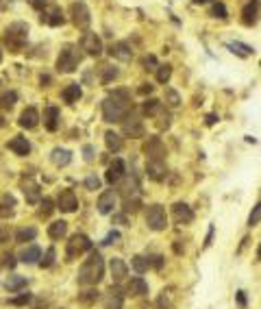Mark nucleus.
Listing matches in <instances>:
<instances>
[{"mask_svg":"<svg viewBox=\"0 0 261 309\" xmlns=\"http://www.w3.org/2000/svg\"><path fill=\"white\" fill-rule=\"evenodd\" d=\"M130 111V100L126 91H113L102 100V118L104 122H122L124 116Z\"/></svg>","mask_w":261,"mask_h":309,"instance_id":"1","label":"nucleus"},{"mask_svg":"<svg viewBox=\"0 0 261 309\" xmlns=\"http://www.w3.org/2000/svg\"><path fill=\"white\" fill-rule=\"evenodd\" d=\"M102 277H104V261L100 257V253L94 251L87 259H85L81 270H78V283L85 285V287H91V285L100 283Z\"/></svg>","mask_w":261,"mask_h":309,"instance_id":"2","label":"nucleus"},{"mask_svg":"<svg viewBox=\"0 0 261 309\" xmlns=\"http://www.w3.org/2000/svg\"><path fill=\"white\" fill-rule=\"evenodd\" d=\"M29 42V24L24 22H13L5 29L3 44L9 48V52H20Z\"/></svg>","mask_w":261,"mask_h":309,"instance_id":"3","label":"nucleus"},{"mask_svg":"<svg viewBox=\"0 0 261 309\" xmlns=\"http://www.w3.org/2000/svg\"><path fill=\"white\" fill-rule=\"evenodd\" d=\"M81 59H83V55L78 52L76 46H72V44L63 46L61 52H59V57H57V70L63 72V74H70V72H74L78 68Z\"/></svg>","mask_w":261,"mask_h":309,"instance_id":"4","label":"nucleus"},{"mask_svg":"<svg viewBox=\"0 0 261 309\" xmlns=\"http://www.w3.org/2000/svg\"><path fill=\"white\" fill-rule=\"evenodd\" d=\"M91 251V242L87 235H83V233H76V235H72L70 242H68V248H65V257H68V261L72 259H78L83 253H87Z\"/></svg>","mask_w":261,"mask_h":309,"instance_id":"5","label":"nucleus"},{"mask_svg":"<svg viewBox=\"0 0 261 309\" xmlns=\"http://www.w3.org/2000/svg\"><path fill=\"white\" fill-rule=\"evenodd\" d=\"M70 16H72V22L78 29H87L89 22H91V16H89V9L83 0H76V3L70 5Z\"/></svg>","mask_w":261,"mask_h":309,"instance_id":"6","label":"nucleus"},{"mask_svg":"<svg viewBox=\"0 0 261 309\" xmlns=\"http://www.w3.org/2000/svg\"><path fill=\"white\" fill-rule=\"evenodd\" d=\"M146 225H148V229H153V231H163V229L168 227V218H166V212H163L161 205H150L148 207Z\"/></svg>","mask_w":261,"mask_h":309,"instance_id":"7","label":"nucleus"},{"mask_svg":"<svg viewBox=\"0 0 261 309\" xmlns=\"http://www.w3.org/2000/svg\"><path fill=\"white\" fill-rule=\"evenodd\" d=\"M81 48L87 52L89 57H100L102 55V42H100V37L96 35V33H85L83 39H81Z\"/></svg>","mask_w":261,"mask_h":309,"instance_id":"8","label":"nucleus"},{"mask_svg":"<svg viewBox=\"0 0 261 309\" xmlns=\"http://www.w3.org/2000/svg\"><path fill=\"white\" fill-rule=\"evenodd\" d=\"M122 131L124 135H130V137H142L144 133V127H142V120L137 114H126L122 120Z\"/></svg>","mask_w":261,"mask_h":309,"instance_id":"9","label":"nucleus"},{"mask_svg":"<svg viewBox=\"0 0 261 309\" xmlns=\"http://www.w3.org/2000/svg\"><path fill=\"white\" fill-rule=\"evenodd\" d=\"M57 205L63 214H74L78 209V198L72 189H61V194H59V198H57Z\"/></svg>","mask_w":261,"mask_h":309,"instance_id":"10","label":"nucleus"},{"mask_svg":"<svg viewBox=\"0 0 261 309\" xmlns=\"http://www.w3.org/2000/svg\"><path fill=\"white\" fill-rule=\"evenodd\" d=\"M259 16H261V3L259 0H250V3H246L244 9H241V22H244L246 26L257 24Z\"/></svg>","mask_w":261,"mask_h":309,"instance_id":"11","label":"nucleus"},{"mask_svg":"<svg viewBox=\"0 0 261 309\" xmlns=\"http://www.w3.org/2000/svg\"><path fill=\"white\" fill-rule=\"evenodd\" d=\"M124 172H126V168H124V161L122 159H113V161L109 163L104 179H107L109 185H115V183H120L124 179Z\"/></svg>","mask_w":261,"mask_h":309,"instance_id":"12","label":"nucleus"},{"mask_svg":"<svg viewBox=\"0 0 261 309\" xmlns=\"http://www.w3.org/2000/svg\"><path fill=\"white\" fill-rule=\"evenodd\" d=\"M115 202H117L115 192H113V189H107V192H102V194H100V198H98V212H100L102 216L113 214Z\"/></svg>","mask_w":261,"mask_h":309,"instance_id":"13","label":"nucleus"},{"mask_svg":"<svg viewBox=\"0 0 261 309\" xmlns=\"http://www.w3.org/2000/svg\"><path fill=\"white\" fill-rule=\"evenodd\" d=\"M42 22H46L48 26H61L65 22V16L59 7H48V9L42 11Z\"/></svg>","mask_w":261,"mask_h":309,"instance_id":"14","label":"nucleus"},{"mask_svg":"<svg viewBox=\"0 0 261 309\" xmlns=\"http://www.w3.org/2000/svg\"><path fill=\"white\" fill-rule=\"evenodd\" d=\"M172 216H174V220L179 222V225H187V222L194 220L192 207L185 205V202H176V205L172 207Z\"/></svg>","mask_w":261,"mask_h":309,"instance_id":"15","label":"nucleus"},{"mask_svg":"<svg viewBox=\"0 0 261 309\" xmlns=\"http://www.w3.org/2000/svg\"><path fill=\"white\" fill-rule=\"evenodd\" d=\"M109 55L120 59V61H130V59H133V48H130L128 42H117L109 48Z\"/></svg>","mask_w":261,"mask_h":309,"instance_id":"16","label":"nucleus"},{"mask_svg":"<svg viewBox=\"0 0 261 309\" xmlns=\"http://www.w3.org/2000/svg\"><path fill=\"white\" fill-rule=\"evenodd\" d=\"M109 270H111V277H113L115 283H120V281H124L128 277V268L120 257H113L109 261Z\"/></svg>","mask_w":261,"mask_h":309,"instance_id":"17","label":"nucleus"},{"mask_svg":"<svg viewBox=\"0 0 261 309\" xmlns=\"http://www.w3.org/2000/svg\"><path fill=\"white\" fill-rule=\"evenodd\" d=\"M144 150H146V155H150V159H157V161H163V155H166V148H163V142L159 137H150Z\"/></svg>","mask_w":261,"mask_h":309,"instance_id":"18","label":"nucleus"},{"mask_svg":"<svg viewBox=\"0 0 261 309\" xmlns=\"http://www.w3.org/2000/svg\"><path fill=\"white\" fill-rule=\"evenodd\" d=\"M146 172H148V176L153 181H163V179H166V174H168V168H166V163H163V161L150 159L148 166H146Z\"/></svg>","mask_w":261,"mask_h":309,"instance_id":"19","label":"nucleus"},{"mask_svg":"<svg viewBox=\"0 0 261 309\" xmlns=\"http://www.w3.org/2000/svg\"><path fill=\"white\" fill-rule=\"evenodd\" d=\"M39 114H37V109L35 107H26L22 111V116H20V127H24V129H35L37 124H39Z\"/></svg>","mask_w":261,"mask_h":309,"instance_id":"20","label":"nucleus"},{"mask_svg":"<svg viewBox=\"0 0 261 309\" xmlns=\"http://www.w3.org/2000/svg\"><path fill=\"white\" fill-rule=\"evenodd\" d=\"M9 150H13V153L20 155V157H24V155L31 153V144H29V140H26V137L16 135L13 140H9Z\"/></svg>","mask_w":261,"mask_h":309,"instance_id":"21","label":"nucleus"},{"mask_svg":"<svg viewBox=\"0 0 261 309\" xmlns=\"http://www.w3.org/2000/svg\"><path fill=\"white\" fill-rule=\"evenodd\" d=\"M126 294H130V296H144V294H148V283L142 277H133L126 285Z\"/></svg>","mask_w":261,"mask_h":309,"instance_id":"22","label":"nucleus"},{"mask_svg":"<svg viewBox=\"0 0 261 309\" xmlns=\"http://www.w3.org/2000/svg\"><path fill=\"white\" fill-rule=\"evenodd\" d=\"M83 96V89H81V85L78 83H70L68 87H65L63 91H61V98L68 105H74V102H78V98Z\"/></svg>","mask_w":261,"mask_h":309,"instance_id":"23","label":"nucleus"},{"mask_svg":"<svg viewBox=\"0 0 261 309\" xmlns=\"http://www.w3.org/2000/svg\"><path fill=\"white\" fill-rule=\"evenodd\" d=\"M120 194L124 196V200H126V198H137V194H140V183H137L135 176H130V179H126L122 183Z\"/></svg>","mask_w":261,"mask_h":309,"instance_id":"24","label":"nucleus"},{"mask_svg":"<svg viewBox=\"0 0 261 309\" xmlns=\"http://www.w3.org/2000/svg\"><path fill=\"white\" fill-rule=\"evenodd\" d=\"M44 127L48 131L59 129V109L57 107H46L44 109Z\"/></svg>","mask_w":261,"mask_h":309,"instance_id":"25","label":"nucleus"},{"mask_svg":"<svg viewBox=\"0 0 261 309\" xmlns=\"http://www.w3.org/2000/svg\"><path fill=\"white\" fill-rule=\"evenodd\" d=\"M42 259V251H39V246L31 244L26 246L22 253H20V261H24V264H37V261Z\"/></svg>","mask_w":261,"mask_h":309,"instance_id":"26","label":"nucleus"},{"mask_svg":"<svg viewBox=\"0 0 261 309\" xmlns=\"http://www.w3.org/2000/svg\"><path fill=\"white\" fill-rule=\"evenodd\" d=\"M50 159H52V163H55V166L63 168V166H68V163L72 161V153H70L68 148H55L50 153Z\"/></svg>","mask_w":261,"mask_h":309,"instance_id":"27","label":"nucleus"},{"mask_svg":"<svg viewBox=\"0 0 261 309\" xmlns=\"http://www.w3.org/2000/svg\"><path fill=\"white\" fill-rule=\"evenodd\" d=\"M22 189H24L26 200H29L31 205H35V202L42 200V192H39V185H37V183L29 181V183H24V185H22Z\"/></svg>","mask_w":261,"mask_h":309,"instance_id":"28","label":"nucleus"},{"mask_svg":"<svg viewBox=\"0 0 261 309\" xmlns=\"http://www.w3.org/2000/svg\"><path fill=\"white\" fill-rule=\"evenodd\" d=\"M122 307V292L117 287H111L107 292V300H104V309H120Z\"/></svg>","mask_w":261,"mask_h":309,"instance_id":"29","label":"nucleus"},{"mask_svg":"<svg viewBox=\"0 0 261 309\" xmlns=\"http://www.w3.org/2000/svg\"><path fill=\"white\" fill-rule=\"evenodd\" d=\"M68 233V222L65 220H55L52 225H48V235L52 240H61Z\"/></svg>","mask_w":261,"mask_h":309,"instance_id":"30","label":"nucleus"},{"mask_svg":"<svg viewBox=\"0 0 261 309\" xmlns=\"http://www.w3.org/2000/svg\"><path fill=\"white\" fill-rule=\"evenodd\" d=\"M104 144H107V148L111 153H117V150H122V146H124L122 137L113 133V131H107V133H104Z\"/></svg>","mask_w":261,"mask_h":309,"instance_id":"31","label":"nucleus"},{"mask_svg":"<svg viewBox=\"0 0 261 309\" xmlns=\"http://www.w3.org/2000/svg\"><path fill=\"white\" fill-rule=\"evenodd\" d=\"M37 238V229L35 227H22L16 231V242L20 244H26V242H33Z\"/></svg>","mask_w":261,"mask_h":309,"instance_id":"32","label":"nucleus"},{"mask_svg":"<svg viewBox=\"0 0 261 309\" xmlns=\"http://www.w3.org/2000/svg\"><path fill=\"white\" fill-rule=\"evenodd\" d=\"M226 48L233 52V55H237V57H250L252 55V48L248 44H241V42H228L226 44Z\"/></svg>","mask_w":261,"mask_h":309,"instance_id":"33","label":"nucleus"},{"mask_svg":"<svg viewBox=\"0 0 261 309\" xmlns=\"http://www.w3.org/2000/svg\"><path fill=\"white\" fill-rule=\"evenodd\" d=\"M5 287L9 292H18L22 290V287H26V277H18V274H13V277H9L5 281Z\"/></svg>","mask_w":261,"mask_h":309,"instance_id":"34","label":"nucleus"},{"mask_svg":"<svg viewBox=\"0 0 261 309\" xmlns=\"http://www.w3.org/2000/svg\"><path fill=\"white\" fill-rule=\"evenodd\" d=\"M130 264H133V270H135L137 274H144V272H146L148 268H150V257H144V255H135Z\"/></svg>","mask_w":261,"mask_h":309,"instance_id":"35","label":"nucleus"},{"mask_svg":"<svg viewBox=\"0 0 261 309\" xmlns=\"http://www.w3.org/2000/svg\"><path fill=\"white\" fill-rule=\"evenodd\" d=\"M18 102V94L16 91H3V94H0V109H11L13 105Z\"/></svg>","mask_w":261,"mask_h":309,"instance_id":"36","label":"nucleus"},{"mask_svg":"<svg viewBox=\"0 0 261 309\" xmlns=\"http://www.w3.org/2000/svg\"><path fill=\"white\" fill-rule=\"evenodd\" d=\"M117 76V68H111V65H102L100 68V81L102 83H111Z\"/></svg>","mask_w":261,"mask_h":309,"instance_id":"37","label":"nucleus"},{"mask_svg":"<svg viewBox=\"0 0 261 309\" xmlns=\"http://www.w3.org/2000/svg\"><path fill=\"white\" fill-rule=\"evenodd\" d=\"M170 76H172V68H170V65H157V81L168 83Z\"/></svg>","mask_w":261,"mask_h":309,"instance_id":"38","label":"nucleus"},{"mask_svg":"<svg viewBox=\"0 0 261 309\" xmlns=\"http://www.w3.org/2000/svg\"><path fill=\"white\" fill-rule=\"evenodd\" d=\"M78 300H81L83 305H91L98 300V290H85L83 294H78Z\"/></svg>","mask_w":261,"mask_h":309,"instance_id":"39","label":"nucleus"},{"mask_svg":"<svg viewBox=\"0 0 261 309\" xmlns=\"http://www.w3.org/2000/svg\"><path fill=\"white\" fill-rule=\"evenodd\" d=\"M259 222H261V200L252 207L250 216H248V227H254V225H259Z\"/></svg>","mask_w":261,"mask_h":309,"instance_id":"40","label":"nucleus"},{"mask_svg":"<svg viewBox=\"0 0 261 309\" xmlns=\"http://www.w3.org/2000/svg\"><path fill=\"white\" fill-rule=\"evenodd\" d=\"M159 109H161V102L155 100V98H150V100L144 102V114H148V116H155Z\"/></svg>","mask_w":261,"mask_h":309,"instance_id":"41","label":"nucleus"},{"mask_svg":"<svg viewBox=\"0 0 261 309\" xmlns=\"http://www.w3.org/2000/svg\"><path fill=\"white\" fill-rule=\"evenodd\" d=\"M55 257H57L55 248H48V251L44 253V259H39V266H42V268H50L52 264H55Z\"/></svg>","mask_w":261,"mask_h":309,"instance_id":"42","label":"nucleus"},{"mask_svg":"<svg viewBox=\"0 0 261 309\" xmlns=\"http://www.w3.org/2000/svg\"><path fill=\"white\" fill-rule=\"evenodd\" d=\"M166 102L170 105V107H179V105H181V96L176 94L174 89H166Z\"/></svg>","mask_w":261,"mask_h":309,"instance_id":"43","label":"nucleus"},{"mask_svg":"<svg viewBox=\"0 0 261 309\" xmlns=\"http://www.w3.org/2000/svg\"><path fill=\"white\" fill-rule=\"evenodd\" d=\"M137 207H140V200L137 198H126L124 200V214H135Z\"/></svg>","mask_w":261,"mask_h":309,"instance_id":"44","label":"nucleus"},{"mask_svg":"<svg viewBox=\"0 0 261 309\" xmlns=\"http://www.w3.org/2000/svg\"><path fill=\"white\" fill-rule=\"evenodd\" d=\"M226 7L224 5H222V3H218V5H213V9H211V16L213 18H220V20H224L226 18Z\"/></svg>","mask_w":261,"mask_h":309,"instance_id":"45","label":"nucleus"},{"mask_svg":"<svg viewBox=\"0 0 261 309\" xmlns=\"http://www.w3.org/2000/svg\"><path fill=\"white\" fill-rule=\"evenodd\" d=\"M39 202H42V216H50L52 209H55V202H52L50 198H44V200H39Z\"/></svg>","mask_w":261,"mask_h":309,"instance_id":"46","label":"nucleus"},{"mask_svg":"<svg viewBox=\"0 0 261 309\" xmlns=\"http://www.w3.org/2000/svg\"><path fill=\"white\" fill-rule=\"evenodd\" d=\"M85 187L87 189H98L100 187V179H98V176H87V179H85Z\"/></svg>","mask_w":261,"mask_h":309,"instance_id":"47","label":"nucleus"},{"mask_svg":"<svg viewBox=\"0 0 261 309\" xmlns=\"http://www.w3.org/2000/svg\"><path fill=\"white\" fill-rule=\"evenodd\" d=\"M31 294L26 292V294H22V296H18V298H13L11 300V305H18V307H22V305H26V303H31Z\"/></svg>","mask_w":261,"mask_h":309,"instance_id":"48","label":"nucleus"},{"mask_svg":"<svg viewBox=\"0 0 261 309\" xmlns=\"http://www.w3.org/2000/svg\"><path fill=\"white\" fill-rule=\"evenodd\" d=\"M117 240H120V233H117V231H111V233L107 235V238L102 240V244H104V246H109V244H113V242H117Z\"/></svg>","mask_w":261,"mask_h":309,"instance_id":"49","label":"nucleus"},{"mask_svg":"<svg viewBox=\"0 0 261 309\" xmlns=\"http://www.w3.org/2000/svg\"><path fill=\"white\" fill-rule=\"evenodd\" d=\"M83 155H85V161H94V146L91 144L83 146Z\"/></svg>","mask_w":261,"mask_h":309,"instance_id":"50","label":"nucleus"},{"mask_svg":"<svg viewBox=\"0 0 261 309\" xmlns=\"http://www.w3.org/2000/svg\"><path fill=\"white\" fill-rule=\"evenodd\" d=\"M144 65H146V70H157V59L150 55V57L144 59Z\"/></svg>","mask_w":261,"mask_h":309,"instance_id":"51","label":"nucleus"},{"mask_svg":"<svg viewBox=\"0 0 261 309\" xmlns=\"http://www.w3.org/2000/svg\"><path fill=\"white\" fill-rule=\"evenodd\" d=\"M33 7H35L37 11H44L46 9V5H48V0H31Z\"/></svg>","mask_w":261,"mask_h":309,"instance_id":"52","label":"nucleus"},{"mask_svg":"<svg viewBox=\"0 0 261 309\" xmlns=\"http://www.w3.org/2000/svg\"><path fill=\"white\" fill-rule=\"evenodd\" d=\"M150 266H155L157 270H159V268L163 266V257H161V255H157V257H153V259H150Z\"/></svg>","mask_w":261,"mask_h":309,"instance_id":"53","label":"nucleus"},{"mask_svg":"<svg viewBox=\"0 0 261 309\" xmlns=\"http://www.w3.org/2000/svg\"><path fill=\"white\" fill-rule=\"evenodd\" d=\"M5 266H7V268H13V266H16V257H13L11 253L5 257Z\"/></svg>","mask_w":261,"mask_h":309,"instance_id":"54","label":"nucleus"},{"mask_svg":"<svg viewBox=\"0 0 261 309\" xmlns=\"http://www.w3.org/2000/svg\"><path fill=\"white\" fill-rule=\"evenodd\" d=\"M11 214H13V209L9 205H0V216H5L7 218V216H11Z\"/></svg>","mask_w":261,"mask_h":309,"instance_id":"55","label":"nucleus"},{"mask_svg":"<svg viewBox=\"0 0 261 309\" xmlns=\"http://www.w3.org/2000/svg\"><path fill=\"white\" fill-rule=\"evenodd\" d=\"M237 303H239V307H246V296H244V292H237Z\"/></svg>","mask_w":261,"mask_h":309,"instance_id":"56","label":"nucleus"},{"mask_svg":"<svg viewBox=\"0 0 261 309\" xmlns=\"http://www.w3.org/2000/svg\"><path fill=\"white\" fill-rule=\"evenodd\" d=\"M153 91V85H144V87H140V94H150Z\"/></svg>","mask_w":261,"mask_h":309,"instance_id":"57","label":"nucleus"},{"mask_svg":"<svg viewBox=\"0 0 261 309\" xmlns=\"http://www.w3.org/2000/svg\"><path fill=\"white\" fill-rule=\"evenodd\" d=\"M113 220L117 222V225H124V222H126V214H122V216H115Z\"/></svg>","mask_w":261,"mask_h":309,"instance_id":"58","label":"nucleus"},{"mask_svg":"<svg viewBox=\"0 0 261 309\" xmlns=\"http://www.w3.org/2000/svg\"><path fill=\"white\" fill-rule=\"evenodd\" d=\"M215 122V116H207V124H213Z\"/></svg>","mask_w":261,"mask_h":309,"instance_id":"59","label":"nucleus"},{"mask_svg":"<svg viewBox=\"0 0 261 309\" xmlns=\"http://www.w3.org/2000/svg\"><path fill=\"white\" fill-rule=\"evenodd\" d=\"M205 3H209V0H194V5H205Z\"/></svg>","mask_w":261,"mask_h":309,"instance_id":"60","label":"nucleus"},{"mask_svg":"<svg viewBox=\"0 0 261 309\" xmlns=\"http://www.w3.org/2000/svg\"><path fill=\"white\" fill-rule=\"evenodd\" d=\"M257 255H259V259H261V246H259V251H257Z\"/></svg>","mask_w":261,"mask_h":309,"instance_id":"61","label":"nucleus"},{"mask_svg":"<svg viewBox=\"0 0 261 309\" xmlns=\"http://www.w3.org/2000/svg\"><path fill=\"white\" fill-rule=\"evenodd\" d=\"M0 61H3V50H0Z\"/></svg>","mask_w":261,"mask_h":309,"instance_id":"62","label":"nucleus"},{"mask_svg":"<svg viewBox=\"0 0 261 309\" xmlns=\"http://www.w3.org/2000/svg\"><path fill=\"white\" fill-rule=\"evenodd\" d=\"M7 3H16V0H7Z\"/></svg>","mask_w":261,"mask_h":309,"instance_id":"63","label":"nucleus"}]
</instances>
